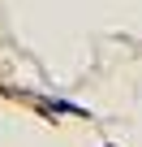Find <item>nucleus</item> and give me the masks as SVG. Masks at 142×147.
Returning a JSON list of instances; mask_svg holds the SVG:
<instances>
[{
	"instance_id": "f257e3e1",
	"label": "nucleus",
	"mask_w": 142,
	"mask_h": 147,
	"mask_svg": "<svg viewBox=\"0 0 142 147\" xmlns=\"http://www.w3.org/2000/svg\"><path fill=\"white\" fill-rule=\"evenodd\" d=\"M47 108H52V113H73V117H86V108H78V104H65V100H47Z\"/></svg>"
}]
</instances>
